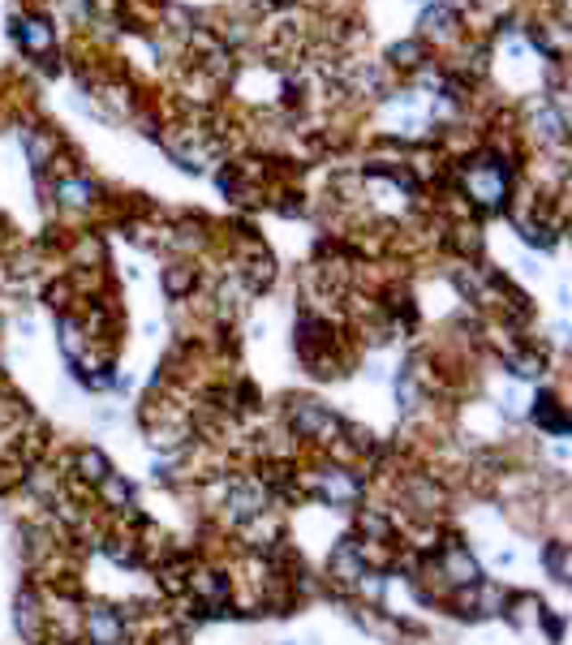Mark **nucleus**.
I'll return each instance as SVG.
<instances>
[{
  "label": "nucleus",
  "instance_id": "obj_2",
  "mask_svg": "<svg viewBox=\"0 0 572 645\" xmlns=\"http://www.w3.org/2000/svg\"><path fill=\"white\" fill-rule=\"evenodd\" d=\"M465 35H470V26L465 18L448 9L444 0H430L422 4V13H418V39H422L426 48L435 44V48H456V44H465Z\"/></svg>",
  "mask_w": 572,
  "mask_h": 645
},
{
  "label": "nucleus",
  "instance_id": "obj_7",
  "mask_svg": "<svg viewBox=\"0 0 572 645\" xmlns=\"http://www.w3.org/2000/svg\"><path fill=\"white\" fill-rule=\"evenodd\" d=\"M185 284H190V272H173V275H168V293H181Z\"/></svg>",
  "mask_w": 572,
  "mask_h": 645
},
{
  "label": "nucleus",
  "instance_id": "obj_5",
  "mask_svg": "<svg viewBox=\"0 0 572 645\" xmlns=\"http://www.w3.org/2000/svg\"><path fill=\"white\" fill-rule=\"evenodd\" d=\"M383 65H388V69H400V74H418L422 65H430V48H426L418 35H413V39H400V44L388 48Z\"/></svg>",
  "mask_w": 572,
  "mask_h": 645
},
{
  "label": "nucleus",
  "instance_id": "obj_1",
  "mask_svg": "<svg viewBox=\"0 0 572 645\" xmlns=\"http://www.w3.org/2000/svg\"><path fill=\"white\" fill-rule=\"evenodd\" d=\"M9 35H13L18 52H26L30 61H48L52 52H56V22H52L44 9L13 13V18H9Z\"/></svg>",
  "mask_w": 572,
  "mask_h": 645
},
{
  "label": "nucleus",
  "instance_id": "obj_6",
  "mask_svg": "<svg viewBox=\"0 0 572 645\" xmlns=\"http://www.w3.org/2000/svg\"><path fill=\"white\" fill-rule=\"evenodd\" d=\"M91 628H95V641L100 645H112L117 641V633H121V628H117V620H112V616H108V611H91Z\"/></svg>",
  "mask_w": 572,
  "mask_h": 645
},
{
  "label": "nucleus",
  "instance_id": "obj_3",
  "mask_svg": "<svg viewBox=\"0 0 572 645\" xmlns=\"http://www.w3.org/2000/svg\"><path fill=\"white\" fill-rule=\"evenodd\" d=\"M508 164L491 155V159H473L465 164V194H470L478 207H499L503 194H508Z\"/></svg>",
  "mask_w": 572,
  "mask_h": 645
},
{
  "label": "nucleus",
  "instance_id": "obj_4",
  "mask_svg": "<svg viewBox=\"0 0 572 645\" xmlns=\"http://www.w3.org/2000/svg\"><path fill=\"white\" fill-rule=\"evenodd\" d=\"M100 194H103L100 181H91L82 173H65L52 181V199L65 211H91V207H100Z\"/></svg>",
  "mask_w": 572,
  "mask_h": 645
}]
</instances>
